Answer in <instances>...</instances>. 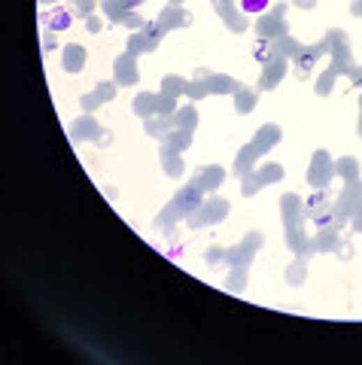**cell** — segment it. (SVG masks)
<instances>
[{
  "label": "cell",
  "instance_id": "6da1fadb",
  "mask_svg": "<svg viewBox=\"0 0 362 365\" xmlns=\"http://www.w3.org/2000/svg\"><path fill=\"white\" fill-rule=\"evenodd\" d=\"M280 213H283V235H286V247L296 256H314V238L305 235V204L299 195L286 192L280 198Z\"/></svg>",
  "mask_w": 362,
  "mask_h": 365
},
{
  "label": "cell",
  "instance_id": "7a4b0ae2",
  "mask_svg": "<svg viewBox=\"0 0 362 365\" xmlns=\"http://www.w3.org/2000/svg\"><path fill=\"white\" fill-rule=\"evenodd\" d=\"M201 201H204V192H201L198 186H183L180 192L174 195V201L165 207L162 213H158V219H156V226L162 228V231H171L174 228V222H180V219H189L192 213L201 207Z\"/></svg>",
  "mask_w": 362,
  "mask_h": 365
},
{
  "label": "cell",
  "instance_id": "3957f363",
  "mask_svg": "<svg viewBox=\"0 0 362 365\" xmlns=\"http://www.w3.org/2000/svg\"><path fill=\"white\" fill-rule=\"evenodd\" d=\"M238 88H241L238 82H234L232 77H225V73L198 70L195 82H192L189 98H192V101H198V98H207V95H229V91H238Z\"/></svg>",
  "mask_w": 362,
  "mask_h": 365
},
{
  "label": "cell",
  "instance_id": "277c9868",
  "mask_svg": "<svg viewBox=\"0 0 362 365\" xmlns=\"http://www.w3.org/2000/svg\"><path fill=\"white\" fill-rule=\"evenodd\" d=\"M225 217H229V201H225V198L210 195V198L201 201V207L192 213L186 222H189V228H204V226H216V222H223Z\"/></svg>",
  "mask_w": 362,
  "mask_h": 365
},
{
  "label": "cell",
  "instance_id": "5b68a950",
  "mask_svg": "<svg viewBox=\"0 0 362 365\" xmlns=\"http://www.w3.org/2000/svg\"><path fill=\"white\" fill-rule=\"evenodd\" d=\"M283 180V168L280 164H262V168H252L250 173L241 177V189L243 195H256L262 186H271V182Z\"/></svg>",
  "mask_w": 362,
  "mask_h": 365
},
{
  "label": "cell",
  "instance_id": "8992f818",
  "mask_svg": "<svg viewBox=\"0 0 362 365\" xmlns=\"http://www.w3.org/2000/svg\"><path fill=\"white\" fill-rule=\"evenodd\" d=\"M262 235L259 231H250L247 238L241 240L238 247H232V250H225V262L232 265V268H250V262H252V256L259 253V247H262Z\"/></svg>",
  "mask_w": 362,
  "mask_h": 365
},
{
  "label": "cell",
  "instance_id": "52a82bcc",
  "mask_svg": "<svg viewBox=\"0 0 362 365\" xmlns=\"http://www.w3.org/2000/svg\"><path fill=\"white\" fill-rule=\"evenodd\" d=\"M335 180V162L326 149H317L314 159H310V168H308V182L314 189H326L329 182Z\"/></svg>",
  "mask_w": 362,
  "mask_h": 365
},
{
  "label": "cell",
  "instance_id": "ba28073f",
  "mask_svg": "<svg viewBox=\"0 0 362 365\" xmlns=\"http://www.w3.org/2000/svg\"><path fill=\"white\" fill-rule=\"evenodd\" d=\"M162 37H165V31L158 28L156 22H146L140 31H134V34L128 37V52H134V55H140V52H156L158 43H162Z\"/></svg>",
  "mask_w": 362,
  "mask_h": 365
},
{
  "label": "cell",
  "instance_id": "9c48e42d",
  "mask_svg": "<svg viewBox=\"0 0 362 365\" xmlns=\"http://www.w3.org/2000/svg\"><path fill=\"white\" fill-rule=\"evenodd\" d=\"M326 40H329L332 64L338 68V73H347V70L353 68V55H350V46H347V37H344V31H338V28L326 31Z\"/></svg>",
  "mask_w": 362,
  "mask_h": 365
},
{
  "label": "cell",
  "instance_id": "30bf717a",
  "mask_svg": "<svg viewBox=\"0 0 362 365\" xmlns=\"http://www.w3.org/2000/svg\"><path fill=\"white\" fill-rule=\"evenodd\" d=\"M283 15H286V6H274L271 13H265L262 19L256 22V34L259 40H277L280 34H286V22H283Z\"/></svg>",
  "mask_w": 362,
  "mask_h": 365
},
{
  "label": "cell",
  "instance_id": "8fae6325",
  "mask_svg": "<svg viewBox=\"0 0 362 365\" xmlns=\"http://www.w3.org/2000/svg\"><path fill=\"white\" fill-rule=\"evenodd\" d=\"M286 70H289V58H280V55L268 58V61L262 64V73H259V88L262 91L277 88L280 86V79L286 77Z\"/></svg>",
  "mask_w": 362,
  "mask_h": 365
},
{
  "label": "cell",
  "instance_id": "7c38bea8",
  "mask_svg": "<svg viewBox=\"0 0 362 365\" xmlns=\"http://www.w3.org/2000/svg\"><path fill=\"white\" fill-rule=\"evenodd\" d=\"M113 73H116V86H134V82L140 79V70H137V55L134 52H122V55H116V61H113Z\"/></svg>",
  "mask_w": 362,
  "mask_h": 365
},
{
  "label": "cell",
  "instance_id": "4fadbf2b",
  "mask_svg": "<svg viewBox=\"0 0 362 365\" xmlns=\"http://www.w3.org/2000/svg\"><path fill=\"white\" fill-rule=\"evenodd\" d=\"M210 3H213L216 15L229 24V31H234V34L247 31V13L238 10V6H234V0H210Z\"/></svg>",
  "mask_w": 362,
  "mask_h": 365
},
{
  "label": "cell",
  "instance_id": "5bb4252c",
  "mask_svg": "<svg viewBox=\"0 0 362 365\" xmlns=\"http://www.w3.org/2000/svg\"><path fill=\"white\" fill-rule=\"evenodd\" d=\"M156 24L167 34V31H176V28H189V24H192V15H189L186 10H183L180 3H167L165 10L158 13Z\"/></svg>",
  "mask_w": 362,
  "mask_h": 365
},
{
  "label": "cell",
  "instance_id": "9a60e30c",
  "mask_svg": "<svg viewBox=\"0 0 362 365\" xmlns=\"http://www.w3.org/2000/svg\"><path fill=\"white\" fill-rule=\"evenodd\" d=\"M265 153H268V146H262L259 140H250L247 146H241V153L234 155V173H238V180L243 177V173H250L256 159L259 155H265Z\"/></svg>",
  "mask_w": 362,
  "mask_h": 365
},
{
  "label": "cell",
  "instance_id": "2e32d148",
  "mask_svg": "<svg viewBox=\"0 0 362 365\" xmlns=\"http://www.w3.org/2000/svg\"><path fill=\"white\" fill-rule=\"evenodd\" d=\"M225 180V171L220 164H204V168L195 171V177H192V186H198L201 192H216V189L223 186Z\"/></svg>",
  "mask_w": 362,
  "mask_h": 365
},
{
  "label": "cell",
  "instance_id": "e0dca14e",
  "mask_svg": "<svg viewBox=\"0 0 362 365\" xmlns=\"http://www.w3.org/2000/svg\"><path fill=\"white\" fill-rule=\"evenodd\" d=\"M100 137H107L104 131H100V125L95 122V116L86 113L82 119H77L70 125V140L73 143H86V140H100Z\"/></svg>",
  "mask_w": 362,
  "mask_h": 365
},
{
  "label": "cell",
  "instance_id": "ac0fdd59",
  "mask_svg": "<svg viewBox=\"0 0 362 365\" xmlns=\"http://www.w3.org/2000/svg\"><path fill=\"white\" fill-rule=\"evenodd\" d=\"M326 52H329V40H326V37L319 40V43H314V46H305V49H301V55L296 58V73H299V77H308V70L314 68Z\"/></svg>",
  "mask_w": 362,
  "mask_h": 365
},
{
  "label": "cell",
  "instance_id": "d6986e66",
  "mask_svg": "<svg viewBox=\"0 0 362 365\" xmlns=\"http://www.w3.org/2000/svg\"><path fill=\"white\" fill-rule=\"evenodd\" d=\"M338 228L341 226H326V228H319L317 231V238H314V253H344L347 256V250H344V240H341V235H338Z\"/></svg>",
  "mask_w": 362,
  "mask_h": 365
},
{
  "label": "cell",
  "instance_id": "ffe728a7",
  "mask_svg": "<svg viewBox=\"0 0 362 365\" xmlns=\"http://www.w3.org/2000/svg\"><path fill=\"white\" fill-rule=\"evenodd\" d=\"M143 128H146V134L149 137H156V140H162L165 134H171V131L176 128V122H174V116H149V119H143Z\"/></svg>",
  "mask_w": 362,
  "mask_h": 365
},
{
  "label": "cell",
  "instance_id": "44dd1931",
  "mask_svg": "<svg viewBox=\"0 0 362 365\" xmlns=\"http://www.w3.org/2000/svg\"><path fill=\"white\" fill-rule=\"evenodd\" d=\"M61 68L67 73H80L82 68H86V49H82L80 43H70L64 46V55H61Z\"/></svg>",
  "mask_w": 362,
  "mask_h": 365
},
{
  "label": "cell",
  "instance_id": "7402d4cb",
  "mask_svg": "<svg viewBox=\"0 0 362 365\" xmlns=\"http://www.w3.org/2000/svg\"><path fill=\"white\" fill-rule=\"evenodd\" d=\"M301 46L296 37H289V34H280L277 40H271V55H280V58H292V61H296V58L301 55Z\"/></svg>",
  "mask_w": 362,
  "mask_h": 365
},
{
  "label": "cell",
  "instance_id": "603a6c76",
  "mask_svg": "<svg viewBox=\"0 0 362 365\" xmlns=\"http://www.w3.org/2000/svg\"><path fill=\"white\" fill-rule=\"evenodd\" d=\"M140 3H143V0H100L107 19H113V22H122L125 15H128L134 6H140Z\"/></svg>",
  "mask_w": 362,
  "mask_h": 365
},
{
  "label": "cell",
  "instance_id": "cb8c5ba5",
  "mask_svg": "<svg viewBox=\"0 0 362 365\" xmlns=\"http://www.w3.org/2000/svg\"><path fill=\"white\" fill-rule=\"evenodd\" d=\"M131 110H134V116H140V119H149V116H156V110H158V95H153V91H140V95L134 98Z\"/></svg>",
  "mask_w": 362,
  "mask_h": 365
},
{
  "label": "cell",
  "instance_id": "d4e9b609",
  "mask_svg": "<svg viewBox=\"0 0 362 365\" xmlns=\"http://www.w3.org/2000/svg\"><path fill=\"white\" fill-rule=\"evenodd\" d=\"M180 155H183V153H176V149H171V146H162V168H165L167 177H183L186 164H183Z\"/></svg>",
  "mask_w": 362,
  "mask_h": 365
},
{
  "label": "cell",
  "instance_id": "484cf974",
  "mask_svg": "<svg viewBox=\"0 0 362 365\" xmlns=\"http://www.w3.org/2000/svg\"><path fill=\"white\" fill-rule=\"evenodd\" d=\"M70 22H73V13L70 10H46L43 13L46 31H64V28H70Z\"/></svg>",
  "mask_w": 362,
  "mask_h": 365
},
{
  "label": "cell",
  "instance_id": "4316f807",
  "mask_svg": "<svg viewBox=\"0 0 362 365\" xmlns=\"http://www.w3.org/2000/svg\"><path fill=\"white\" fill-rule=\"evenodd\" d=\"M305 277H308V256H296V262L286 268V284L301 286L305 284Z\"/></svg>",
  "mask_w": 362,
  "mask_h": 365
},
{
  "label": "cell",
  "instance_id": "83f0119b",
  "mask_svg": "<svg viewBox=\"0 0 362 365\" xmlns=\"http://www.w3.org/2000/svg\"><path fill=\"white\" fill-rule=\"evenodd\" d=\"M256 101H259V98H256V91H252V88H238V91H234V110H238L241 116H247V113H252V107H256Z\"/></svg>",
  "mask_w": 362,
  "mask_h": 365
},
{
  "label": "cell",
  "instance_id": "f1b7e54d",
  "mask_svg": "<svg viewBox=\"0 0 362 365\" xmlns=\"http://www.w3.org/2000/svg\"><path fill=\"white\" fill-rule=\"evenodd\" d=\"M162 146H171L176 153H183L186 146H192V131H183V128H174L171 134L162 137Z\"/></svg>",
  "mask_w": 362,
  "mask_h": 365
},
{
  "label": "cell",
  "instance_id": "f546056e",
  "mask_svg": "<svg viewBox=\"0 0 362 365\" xmlns=\"http://www.w3.org/2000/svg\"><path fill=\"white\" fill-rule=\"evenodd\" d=\"M162 91H167V95H174V98H180V95H186L189 98V91H192V82H186L183 77H165L162 79Z\"/></svg>",
  "mask_w": 362,
  "mask_h": 365
},
{
  "label": "cell",
  "instance_id": "4dcf8cb0",
  "mask_svg": "<svg viewBox=\"0 0 362 365\" xmlns=\"http://www.w3.org/2000/svg\"><path fill=\"white\" fill-rule=\"evenodd\" d=\"M174 122H176V128L192 131V134H195V125H198V110H195V107H183V110H176V113H174Z\"/></svg>",
  "mask_w": 362,
  "mask_h": 365
},
{
  "label": "cell",
  "instance_id": "1f68e13d",
  "mask_svg": "<svg viewBox=\"0 0 362 365\" xmlns=\"http://www.w3.org/2000/svg\"><path fill=\"white\" fill-rule=\"evenodd\" d=\"M335 173H338L344 182L359 180V162L353 159V155H347V159H338V162H335Z\"/></svg>",
  "mask_w": 362,
  "mask_h": 365
},
{
  "label": "cell",
  "instance_id": "d6a6232c",
  "mask_svg": "<svg viewBox=\"0 0 362 365\" xmlns=\"http://www.w3.org/2000/svg\"><path fill=\"white\" fill-rule=\"evenodd\" d=\"M225 289L229 293H243L247 289V268H232V274L225 277Z\"/></svg>",
  "mask_w": 362,
  "mask_h": 365
},
{
  "label": "cell",
  "instance_id": "836d02e7",
  "mask_svg": "<svg viewBox=\"0 0 362 365\" xmlns=\"http://www.w3.org/2000/svg\"><path fill=\"white\" fill-rule=\"evenodd\" d=\"M335 79H338V68L332 64V68H326V70H323V77L317 79V95H329L332 86H335Z\"/></svg>",
  "mask_w": 362,
  "mask_h": 365
},
{
  "label": "cell",
  "instance_id": "e575fe53",
  "mask_svg": "<svg viewBox=\"0 0 362 365\" xmlns=\"http://www.w3.org/2000/svg\"><path fill=\"white\" fill-rule=\"evenodd\" d=\"M156 113L158 116H174L176 113V98L167 95V91H162V95H158V110Z\"/></svg>",
  "mask_w": 362,
  "mask_h": 365
},
{
  "label": "cell",
  "instance_id": "d590c367",
  "mask_svg": "<svg viewBox=\"0 0 362 365\" xmlns=\"http://www.w3.org/2000/svg\"><path fill=\"white\" fill-rule=\"evenodd\" d=\"M95 3H98V0H73V3H70V13H73V15H82V19H89V15L95 13Z\"/></svg>",
  "mask_w": 362,
  "mask_h": 365
},
{
  "label": "cell",
  "instance_id": "8d00e7d4",
  "mask_svg": "<svg viewBox=\"0 0 362 365\" xmlns=\"http://www.w3.org/2000/svg\"><path fill=\"white\" fill-rule=\"evenodd\" d=\"M80 104H82V113H95L98 107H100V104H107V101L98 95V91H89V95H82V101H80Z\"/></svg>",
  "mask_w": 362,
  "mask_h": 365
},
{
  "label": "cell",
  "instance_id": "74e56055",
  "mask_svg": "<svg viewBox=\"0 0 362 365\" xmlns=\"http://www.w3.org/2000/svg\"><path fill=\"white\" fill-rule=\"evenodd\" d=\"M268 3H271V0H241V10L243 13H265Z\"/></svg>",
  "mask_w": 362,
  "mask_h": 365
},
{
  "label": "cell",
  "instance_id": "f35d334b",
  "mask_svg": "<svg viewBox=\"0 0 362 365\" xmlns=\"http://www.w3.org/2000/svg\"><path fill=\"white\" fill-rule=\"evenodd\" d=\"M95 91L104 98V101H113V98H116V82H98Z\"/></svg>",
  "mask_w": 362,
  "mask_h": 365
},
{
  "label": "cell",
  "instance_id": "ab89813d",
  "mask_svg": "<svg viewBox=\"0 0 362 365\" xmlns=\"http://www.w3.org/2000/svg\"><path fill=\"white\" fill-rule=\"evenodd\" d=\"M122 24H125V28H131V31H140L146 22H143L137 13H128V15H125V19H122Z\"/></svg>",
  "mask_w": 362,
  "mask_h": 365
},
{
  "label": "cell",
  "instance_id": "60d3db41",
  "mask_svg": "<svg viewBox=\"0 0 362 365\" xmlns=\"http://www.w3.org/2000/svg\"><path fill=\"white\" fill-rule=\"evenodd\" d=\"M225 259V250H220V247H210V250L204 253V262L207 265H216V262H223Z\"/></svg>",
  "mask_w": 362,
  "mask_h": 365
},
{
  "label": "cell",
  "instance_id": "b9f144b4",
  "mask_svg": "<svg viewBox=\"0 0 362 365\" xmlns=\"http://www.w3.org/2000/svg\"><path fill=\"white\" fill-rule=\"evenodd\" d=\"M86 31H89V34H100V31H104V22H100L95 13H91L89 19H86Z\"/></svg>",
  "mask_w": 362,
  "mask_h": 365
},
{
  "label": "cell",
  "instance_id": "7bdbcfd3",
  "mask_svg": "<svg viewBox=\"0 0 362 365\" xmlns=\"http://www.w3.org/2000/svg\"><path fill=\"white\" fill-rule=\"evenodd\" d=\"M350 226H353V231H359L362 235V201H359V207L353 210V217H350Z\"/></svg>",
  "mask_w": 362,
  "mask_h": 365
},
{
  "label": "cell",
  "instance_id": "ee69618b",
  "mask_svg": "<svg viewBox=\"0 0 362 365\" xmlns=\"http://www.w3.org/2000/svg\"><path fill=\"white\" fill-rule=\"evenodd\" d=\"M347 73H350V82H353V86H362V68H359V64H353Z\"/></svg>",
  "mask_w": 362,
  "mask_h": 365
},
{
  "label": "cell",
  "instance_id": "f6af8a7d",
  "mask_svg": "<svg viewBox=\"0 0 362 365\" xmlns=\"http://www.w3.org/2000/svg\"><path fill=\"white\" fill-rule=\"evenodd\" d=\"M43 49L49 52V49H55V31H46L43 34Z\"/></svg>",
  "mask_w": 362,
  "mask_h": 365
},
{
  "label": "cell",
  "instance_id": "bcb514c9",
  "mask_svg": "<svg viewBox=\"0 0 362 365\" xmlns=\"http://www.w3.org/2000/svg\"><path fill=\"white\" fill-rule=\"evenodd\" d=\"M292 6H299V10H314L317 0H292Z\"/></svg>",
  "mask_w": 362,
  "mask_h": 365
},
{
  "label": "cell",
  "instance_id": "7dc6e473",
  "mask_svg": "<svg viewBox=\"0 0 362 365\" xmlns=\"http://www.w3.org/2000/svg\"><path fill=\"white\" fill-rule=\"evenodd\" d=\"M350 13H353V15H362V0H353V6H350Z\"/></svg>",
  "mask_w": 362,
  "mask_h": 365
},
{
  "label": "cell",
  "instance_id": "c3c4849f",
  "mask_svg": "<svg viewBox=\"0 0 362 365\" xmlns=\"http://www.w3.org/2000/svg\"><path fill=\"white\" fill-rule=\"evenodd\" d=\"M356 131H359V137H362V113H359V125H356Z\"/></svg>",
  "mask_w": 362,
  "mask_h": 365
},
{
  "label": "cell",
  "instance_id": "681fc988",
  "mask_svg": "<svg viewBox=\"0 0 362 365\" xmlns=\"http://www.w3.org/2000/svg\"><path fill=\"white\" fill-rule=\"evenodd\" d=\"M43 3H58V0H43Z\"/></svg>",
  "mask_w": 362,
  "mask_h": 365
},
{
  "label": "cell",
  "instance_id": "f907efd6",
  "mask_svg": "<svg viewBox=\"0 0 362 365\" xmlns=\"http://www.w3.org/2000/svg\"><path fill=\"white\" fill-rule=\"evenodd\" d=\"M171 3H180V6H183V0H171Z\"/></svg>",
  "mask_w": 362,
  "mask_h": 365
},
{
  "label": "cell",
  "instance_id": "816d5d0a",
  "mask_svg": "<svg viewBox=\"0 0 362 365\" xmlns=\"http://www.w3.org/2000/svg\"><path fill=\"white\" fill-rule=\"evenodd\" d=\"M359 113H362V98H359Z\"/></svg>",
  "mask_w": 362,
  "mask_h": 365
}]
</instances>
